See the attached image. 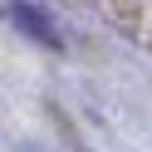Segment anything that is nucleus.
Listing matches in <instances>:
<instances>
[{"label": "nucleus", "instance_id": "f257e3e1", "mask_svg": "<svg viewBox=\"0 0 152 152\" xmlns=\"http://www.w3.org/2000/svg\"><path fill=\"white\" fill-rule=\"evenodd\" d=\"M10 15H15V20H20V25H25V30H30V34H39L44 44H54V30H49V20H44L39 10H30V5H15Z\"/></svg>", "mask_w": 152, "mask_h": 152}]
</instances>
